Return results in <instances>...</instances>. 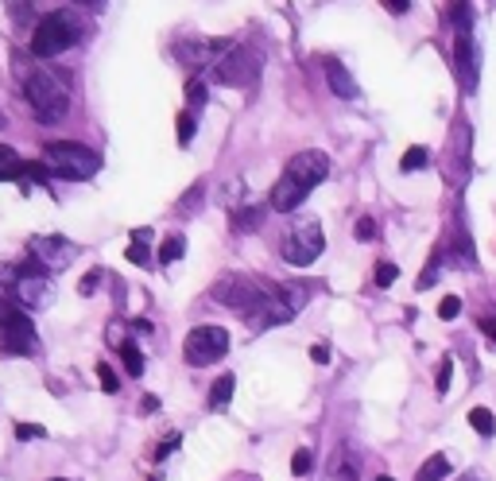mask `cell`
Masks as SVG:
<instances>
[{"instance_id":"6da1fadb","label":"cell","mask_w":496,"mask_h":481,"mask_svg":"<svg viewBox=\"0 0 496 481\" xmlns=\"http://www.w3.org/2000/svg\"><path fill=\"white\" fill-rule=\"evenodd\" d=\"M23 98H28L31 113L39 116V125H58L70 113V90L66 82L47 66L23 70Z\"/></svg>"},{"instance_id":"7a4b0ae2","label":"cell","mask_w":496,"mask_h":481,"mask_svg":"<svg viewBox=\"0 0 496 481\" xmlns=\"http://www.w3.org/2000/svg\"><path fill=\"white\" fill-rule=\"evenodd\" d=\"M271 291H276V284H268V279L260 276H241V272H229L221 276L214 288H210V296H214L218 303H226L229 311H237L241 319H264L268 303H271Z\"/></svg>"},{"instance_id":"3957f363","label":"cell","mask_w":496,"mask_h":481,"mask_svg":"<svg viewBox=\"0 0 496 481\" xmlns=\"http://www.w3.org/2000/svg\"><path fill=\"white\" fill-rule=\"evenodd\" d=\"M78 39H81V23H78L74 12H66V8L47 12L31 31V55L35 58H55V55L70 51Z\"/></svg>"},{"instance_id":"277c9868","label":"cell","mask_w":496,"mask_h":481,"mask_svg":"<svg viewBox=\"0 0 496 481\" xmlns=\"http://www.w3.org/2000/svg\"><path fill=\"white\" fill-rule=\"evenodd\" d=\"M43 163L47 171L58 175V179H93L101 171V156L86 144H74V140H55V144L43 148Z\"/></svg>"},{"instance_id":"5b68a950","label":"cell","mask_w":496,"mask_h":481,"mask_svg":"<svg viewBox=\"0 0 496 481\" xmlns=\"http://www.w3.org/2000/svg\"><path fill=\"white\" fill-rule=\"evenodd\" d=\"M326 249V233L318 226L314 218H299L295 226L287 229V237H283V261L295 264V268H311L318 256Z\"/></svg>"},{"instance_id":"8992f818","label":"cell","mask_w":496,"mask_h":481,"mask_svg":"<svg viewBox=\"0 0 496 481\" xmlns=\"http://www.w3.org/2000/svg\"><path fill=\"white\" fill-rule=\"evenodd\" d=\"M35 346H39V334H35L31 319L16 307V303L0 299V354L28 357V354H35Z\"/></svg>"},{"instance_id":"52a82bcc","label":"cell","mask_w":496,"mask_h":481,"mask_svg":"<svg viewBox=\"0 0 496 481\" xmlns=\"http://www.w3.org/2000/svg\"><path fill=\"white\" fill-rule=\"evenodd\" d=\"M229 354V331L226 326H194L183 342V357L186 365H218Z\"/></svg>"},{"instance_id":"ba28073f","label":"cell","mask_w":496,"mask_h":481,"mask_svg":"<svg viewBox=\"0 0 496 481\" xmlns=\"http://www.w3.org/2000/svg\"><path fill=\"white\" fill-rule=\"evenodd\" d=\"M260 66H264L260 51H252V47H229V51L218 58L214 78L221 86H252L260 78Z\"/></svg>"},{"instance_id":"9c48e42d","label":"cell","mask_w":496,"mask_h":481,"mask_svg":"<svg viewBox=\"0 0 496 481\" xmlns=\"http://www.w3.org/2000/svg\"><path fill=\"white\" fill-rule=\"evenodd\" d=\"M306 299H311V288H306V284H276V291H271V303H268V311H264V319H260V326H283V322H291L295 314L306 307Z\"/></svg>"},{"instance_id":"30bf717a","label":"cell","mask_w":496,"mask_h":481,"mask_svg":"<svg viewBox=\"0 0 496 481\" xmlns=\"http://www.w3.org/2000/svg\"><path fill=\"white\" fill-rule=\"evenodd\" d=\"M229 39H210V35H186V39L175 43V55H179L183 66L191 70H206V66H218V58L229 51Z\"/></svg>"},{"instance_id":"8fae6325","label":"cell","mask_w":496,"mask_h":481,"mask_svg":"<svg viewBox=\"0 0 496 481\" xmlns=\"http://www.w3.org/2000/svg\"><path fill=\"white\" fill-rule=\"evenodd\" d=\"M283 175H291V179H299L306 191H314V186L329 175V159H326V151H318V148L295 151V156L287 159V171H283Z\"/></svg>"},{"instance_id":"7c38bea8","label":"cell","mask_w":496,"mask_h":481,"mask_svg":"<svg viewBox=\"0 0 496 481\" xmlns=\"http://www.w3.org/2000/svg\"><path fill=\"white\" fill-rule=\"evenodd\" d=\"M28 256L31 261H39V268H47V272H58V268H66L70 261H74V245H70L66 237H31L28 245Z\"/></svg>"},{"instance_id":"4fadbf2b","label":"cell","mask_w":496,"mask_h":481,"mask_svg":"<svg viewBox=\"0 0 496 481\" xmlns=\"http://www.w3.org/2000/svg\"><path fill=\"white\" fill-rule=\"evenodd\" d=\"M311 194L306 186L299 183V179H291V175H279V183L271 186V210H279V214H291V210H299L303 206V198Z\"/></svg>"},{"instance_id":"5bb4252c","label":"cell","mask_w":496,"mask_h":481,"mask_svg":"<svg viewBox=\"0 0 496 481\" xmlns=\"http://www.w3.org/2000/svg\"><path fill=\"white\" fill-rule=\"evenodd\" d=\"M454 51H458V70H462L466 86H474V82H477V51H474V31H469V28H462V31H458V43H454Z\"/></svg>"},{"instance_id":"9a60e30c","label":"cell","mask_w":496,"mask_h":481,"mask_svg":"<svg viewBox=\"0 0 496 481\" xmlns=\"http://www.w3.org/2000/svg\"><path fill=\"white\" fill-rule=\"evenodd\" d=\"M326 78H329V90H334L338 98H346V101L357 98V82L349 78V70L341 66L338 58H329V63H326Z\"/></svg>"},{"instance_id":"2e32d148","label":"cell","mask_w":496,"mask_h":481,"mask_svg":"<svg viewBox=\"0 0 496 481\" xmlns=\"http://www.w3.org/2000/svg\"><path fill=\"white\" fill-rule=\"evenodd\" d=\"M233 389H237L233 373H226V377H218V384L210 389V412H226L229 400H233Z\"/></svg>"},{"instance_id":"e0dca14e","label":"cell","mask_w":496,"mask_h":481,"mask_svg":"<svg viewBox=\"0 0 496 481\" xmlns=\"http://www.w3.org/2000/svg\"><path fill=\"white\" fill-rule=\"evenodd\" d=\"M446 477H450V459L446 454H431L415 474V481H446Z\"/></svg>"},{"instance_id":"ac0fdd59","label":"cell","mask_w":496,"mask_h":481,"mask_svg":"<svg viewBox=\"0 0 496 481\" xmlns=\"http://www.w3.org/2000/svg\"><path fill=\"white\" fill-rule=\"evenodd\" d=\"M361 470H357V462L349 459V454H338L334 462H329V470H326V481H357Z\"/></svg>"},{"instance_id":"d6986e66","label":"cell","mask_w":496,"mask_h":481,"mask_svg":"<svg viewBox=\"0 0 496 481\" xmlns=\"http://www.w3.org/2000/svg\"><path fill=\"white\" fill-rule=\"evenodd\" d=\"M260 221H264V210H260V206H252V202L233 210V229H237V233H244V229H256Z\"/></svg>"},{"instance_id":"ffe728a7","label":"cell","mask_w":496,"mask_h":481,"mask_svg":"<svg viewBox=\"0 0 496 481\" xmlns=\"http://www.w3.org/2000/svg\"><path fill=\"white\" fill-rule=\"evenodd\" d=\"M116 349H121V361H124L128 377H144V354L136 349V342H116Z\"/></svg>"},{"instance_id":"44dd1931","label":"cell","mask_w":496,"mask_h":481,"mask_svg":"<svg viewBox=\"0 0 496 481\" xmlns=\"http://www.w3.org/2000/svg\"><path fill=\"white\" fill-rule=\"evenodd\" d=\"M148 237H151L148 229H136V233H133V245H128V253H124L128 261L140 264V268H148V264H151V253H148V245H144Z\"/></svg>"},{"instance_id":"7402d4cb","label":"cell","mask_w":496,"mask_h":481,"mask_svg":"<svg viewBox=\"0 0 496 481\" xmlns=\"http://www.w3.org/2000/svg\"><path fill=\"white\" fill-rule=\"evenodd\" d=\"M16 175H23V159H20L8 144H0V183H4V179H16Z\"/></svg>"},{"instance_id":"603a6c76","label":"cell","mask_w":496,"mask_h":481,"mask_svg":"<svg viewBox=\"0 0 496 481\" xmlns=\"http://www.w3.org/2000/svg\"><path fill=\"white\" fill-rule=\"evenodd\" d=\"M469 427H474L481 439H489L492 431H496V419H492L489 408H474V412H469Z\"/></svg>"},{"instance_id":"cb8c5ba5","label":"cell","mask_w":496,"mask_h":481,"mask_svg":"<svg viewBox=\"0 0 496 481\" xmlns=\"http://www.w3.org/2000/svg\"><path fill=\"white\" fill-rule=\"evenodd\" d=\"M183 253H186V241L179 237V233H171V237L159 245V261H163V264H175Z\"/></svg>"},{"instance_id":"d4e9b609","label":"cell","mask_w":496,"mask_h":481,"mask_svg":"<svg viewBox=\"0 0 496 481\" xmlns=\"http://www.w3.org/2000/svg\"><path fill=\"white\" fill-rule=\"evenodd\" d=\"M431 163V156H427V148H407V156L399 159V167L404 171H423Z\"/></svg>"},{"instance_id":"484cf974","label":"cell","mask_w":496,"mask_h":481,"mask_svg":"<svg viewBox=\"0 0 496 481\" xmlns=\"http://www.w3.org/2000/svg\"><path fill=\"white\" fill-rule=\"evenodd\" d=\"M186 101H191V113L206 105V82H202V78H191V82H186Z\"/></svg>"},{"instance_id":"4316f807","label":"cell","mask_w":496,"mask_h":481,"mask_svg":"<svg viewBox=\"0 0 496 481\" xmlns=\"http://www.w3.org/2000/svg\"><path fill=\"white\" fill-rule=\"evenodd\" d=\"M311 462H314V454L306 451V447H299V451L291 454V474L295 477H306V474H311Z\"/></svg>"},{"instance_id":"83f0119b","label":"cell","mask_w":496,"mask_h":481,"mask_svg":"<svg viewBox=\"0 0 496 481\" xmlns=\"http://www.w3.org/2000/svg\"><path fill=\"white\" fill-rule=\"evenodd\" d=\"M396 276H399V268H396L392 261H381V264H376V288H392Z\"/></svg>"},{"instance_id":"f1b7e54d","label":"cell","mask_w":496,"mask_h":481,"mask_svg":"<svg viewBox=\"0 0 496 481\" xmlns=\"http://www.w3.org/2000/svg\"><path fill=\"white\" fill-rule=\"evenodd\" d=\"M194 113L191 109H183L179 113V144H191V140H194Z\"/></svg>"},{"instance_id":"f546056e","label":"cell","mask_w":496,"mask_h":481,"mask_svg":"<svg viewBox=\"0 0 496 481\" xmlns=\"http://www.w3.org/2000/svg\"><path fill=\"white\" fill-rule=\"evenodd\" d=\"M450 373H454V357H442L439 361V377H434V389H439V392L450 389Z\"/></svg>"},{"instance_id":"4dcf8cb0","label":"cell","mask_w":496,"mask_h":481,"mask_svg":"<svg viewBox=\"0 0 496 481\" xmlns=\"http://www.w3.org/2000/svg\"><path fill=\"white\" fill-rule=\"evenodd\" d=\"M458 314H462V299H458V296H446V299L439 303V319L450 322V319H458Z\"/></svg>"},{"instance_id":"1f68e13d","label":"cell","mask_w":496,"mask_h":481,"mask_svg":"<svg viewBox=\"0 0 496 481\" xmlns=\"http://www.w3.org/2000/svg\"><path fill=\"white\" fill-rule=\"evenodd\" d=\"M16 439L23 442H31V439H47V431L39 424H16Z\"/></svg>"},{"instance_id":"d6a6232c","label":"cell","mask_w":496,"mask_h":481,"mask_svg":"<svg viewBox=\"0 0 496 481\" xmlns=\"http://www.w3.org/2000/svg\"><path fill=\"white\" fill-rule=\"evenodd\" d=\"M98 377H101V389H105V392H116V389H121V381H116V373H113L109 365H105V361L98 365Z\"/></svg>"},{"instance_id":"836d02e7","label":"cell","mask_w":496,"mask_h":481,"mask_svg":"<svg viewBox=\"0 0 496 481\" xmlns=\"http://www.w3.org/2000/svg\"><path fill=\"white\" fill-rule=\"evenodd\" d=\"M202 194H206V186H202V183H194V186H191V194H183V202H179V206H183V210H198Z\"/></svg>"},{"instance_id":"e575fe53","label":"cell","mask_w":496,"mask_h":481,"mask_svg":"<svg viewBox=\"0 0 496 481\" xmlns=\"http://www.w3.org/2000/svg\"><path fill=\"white\" fill-rule=\"evenodd\" d=\"M434 276H439V256H431V264L423 268V276H419V284H415V288H419V291H427Z\"/></svg>"},{"instance_id":"d590c367","label":"cell","mask_w":496,"mask_h":481,"mask_svg":"<svg viewBox=\"0 0 496 481\" xmlns=\"http://www.w3.org/2000/svg\"><path fill=\"white\" fill-rule=\"evenodd\" d=\"M179 442H183V435H175V431H171V435L159 442V451H156V462H159V459H167L171 451H179Z\"/></svg>"},{"instance_id":"8d00e7d4","label":"cell","mask_w":496,"mask_h":481,"mask_svg":"<svg viewBox=\"0 0 496 481\" xmlns=\"http://www.w3.org/2000/svg\"><path fill=\"white\" fill-rule=\"evenodd\" d=\"M353 233H357V241H372V237H376V221H372V218H361Z\"/></svg>"},{"instance_id":"74e56055","label":"cell","mask_w":496,"mask_h":481,"mask_svg":"<svg viewBox=\"0 0 496 481\" xmlns=\"http://www.w3.org/2000/svg\"><path fill=\"white\" fill-rule=\"evenodd\" d=\"M101 276H105V272H101V268H93V272H90L86 279H81V288H78V291H81V296H93V291H98V284H101Z\"/></svg>"},{"instance_id":"f35d334b","label":"cell","mask_w":496,"mask_h":481,"mask_svg":"<svg viewBox=\"0 0 496 481\" xmlns=\"http://www.w3.org/2000/svg\"><path fill=\"white\" fill-rule=\"evenodd\" d=\"M8 8H12V20H28V8H31V0H8Z\"/></svg>"},{"instance_id":"ab89813d","label":"cell","mask_w":496,"mask_h":481,"mask_svg":"<svg viewBox=\"0 0 496 481\" xmlns=\"http://www.w3.org/2000/svg\"><path fill=\"white\" fill-rule=\"evenodd\" d=\"M311 357L318 361V365H326V361H329V346H326V342H318V346H311Z\"/></svg>"},{"instance_id":"60d3db41","label":"cell","mask_w":496,"mask_h":481,"mask_svg":"<svg viewBox=\"0 0 496 481\" xmlns=\"http://www.w3.org/2000/svg\"><path fill=\"white\" fill-rule=\"evenodd\" d=\"M384 8H388V12H396V16H399V12H407V8H411V0H384Z\"/></svg>"},{"instance_id":"b9f144b4","label":"cell","mask_w":496,"mask_h":481,"mask_svg":"<svg viewBox=\"0 0 496 481\" xmlns=\"http://www.w3.org/2000/svg\"><path fill=\"white\" fill-rule=\"evenodd\" d=\"M481 331L489 334V342L496 346V319H481Z\"/></svg>"},{"instance_id":"7bdbcfd3","label":"cell","mask_w":496,"mask_h":481,"mask_svg":"<svg viewBox=\"0 0 496 481\" xmlns=\"http://www.w3.org/2000/svg\"><path fill=\"white\" fill-rule=\"evenodd\" d=\"M74 4H81V8H93V12H101L109 0H74Z\"/></svg>"},{"instance_id":"ee69618b","label":"cell","mask_w":496,"mask_h":481,"mask_svg":"<svg viewBox=\"0 0 496 481\" xmlns=\"http://www.w3.org/2000/svg\"><path fill=\"white\" fill-rule=\"evenodd\" d=\"M462 481H477V477H474V474H469V477H462Z\"/></svg>"},{"instance_id":"f6af8a7d","label":"cell","mask_w":496,"mask_h":481,"mask_svg":"<svg viewBox=\"0 0 496 481\" xmlns=\"http://www.w3.org/2000/svg\"><path fill=\"white\" fill-rule=\"evenodd\" d=\"M51 481H66V477H51Z\"/></svg>"},{"instance_id":"bcb514c9","label":"cell","mask_w":496,"mask_h":481,"mask_svg":"<svg viewBox=\"0 0 496 481\" xmlns=\"http://www.w3.org/2000/svg\"><path fill=\"white\" fill-rule=\"evenodd\" d=\"M0 128H4V116H0Z\"/></svg>"}]
</instances>
